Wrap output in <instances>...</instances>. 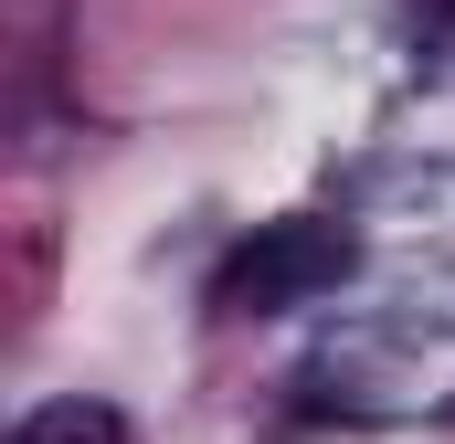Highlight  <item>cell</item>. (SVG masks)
Here are the masks:
<instances>
[{"instance_id":"1","label":"cell","mask_w":455,"mask_h":444,"mask_svg":"<svg viewBox=\"0 0 455 444\" xmlns=\"http://www.w3.org/2000/svg\"><path fill=\"white\" fill-rule=\"evenodd\" d=\"M349 275V233L339 222H265L254 243H233V265L212 275V307L223 318H286L307 297H329Z\"/></svg>"},{"instance_id":"2","label":"cell","mask_w":455,"mask_h":444,"mask_svg":"<svg viewBox=\"0 0 455 444\" xmlns=\"http://www.w3.org/2000/svg\"><path fill=\"white\" fill-rule=\"evenodd\" d=\"M11 444H138V434H127L116 402H43V413H21Z\"/></svg>"}]
</instances>
